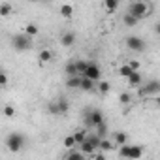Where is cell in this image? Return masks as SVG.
Wrapping results in <instances>:
<instances>
[{
  "label": "cell",
  "mask_w": 160,
  "mask_h": 160,
  "mask_svg": "<svg viewBox=\"0 0 160 160\" xmlns=\"http://www.w3.org/2000/svg\"><path fill=\"white\" fill-rule=\"evenodd\" d=\"M51 58H53V51H51V49H42V51H40V55H38L40 64H45V62H49Z\"/></svg>",
  "instance_id": "cell-18"
},
{
  "label": "cell",
  "mask_w": 160,
  "mask_h": 160,
  "mask_svg": "<svg viewBox=\"0 0 160 160\" xmlns=\"http://www.w3.org/2000/svg\"><path fill=\"white\" fill-rule=\"evenodd\" d=\"M119 156L121 158H141L143 156V147L141 145H121L119 147Z\"/></svg>",
  "instance_id": "cell-6"
},
{
  "label": "cell",
  "mask_w": 160,
  "mask_h": 160,
  "mask_svg": "<svg viewBox=\"0 0 160 160\" xmlns=\"http://www.w3.org/2000/svg\"><path fill=\"white\" fill-rule=\"evenodd\" d=\"M64 72H66L68 77H70V75H79V72H77V68H75V62H68V64L64 66Z\"/></svg>",
  "instance_id": "cell-27"
},
{
  "label": "cell",
  "mask_w": 160,
  "mask_h": 160,
  "mask_svg": "<svg viewBox=\"0 0 160 160\" xmlns=\"http://www.w3.org/2000/svg\"><path fill=\"white\" fill-rule=\"evenodd\" d=\"M25 32H27L28 36H32V38H34V36H36V34H38L40 30H38V27H36L34 23H28V25L25 27Z\"/></svg>",
  "instance_id": "cell-31"
},
{
  "label": "cell",
  "mask_w": 160,
  "mask_h": 160,
  "mask_svg": "<svg viewBox=\"0 0 160 160\" xmlns=\"http://www.w3.org/2000/svg\"><path fill=\"white\" fill-rule=\"evenodd\" d=\"M81 79H83V75H70L66 79V87L68 89H81Z\"/></svg>",
  "instance_id": "cell-13"
},
{
  "label": "cell",
  "mask_w": 160,
  "mask_h": 160,
  "mask_svg": "<svg viewBox=\"0 0 160 160\" xmlns=\"http://www.w3.org/2000/svg\"><path fill=\"white\" fill-rule=\"evenodd\" d=\"M111 139H113V141L117 143V147H121V145H124V143H128V136H126L124 132H115Z\"/></svg>",
  "instance_id": "cell-19"
},
{
  "label": "cell",
  "mask_w": 160,
  "mask_h": 160,
  "mask_svg": "<svg viewBox=\"0 0 160 160\" xmlns=\"http://www.w3.org/2000/svg\"><path fill=\"white\" fill-rule=\"evenodd\" d=\"M12 47L15 51H30L32 49V36H28L27 32L25 34H15L12 38Z\"/></svg>",
  "instance_id": "cell-3"
},
{
  "label": "cell",
  "mask_w": 160,
  "mask_h": 160,
  "mask_svg": "<svg viewBox=\"0 0 160 160\" xmlns=\"http://www.w3.org/2000/svg\"><path fill=\"white\" fill-rule=\"evenodd\" d=\"M96 83H98V81H94V79H91V77L83 75V79H81V91L91 92L92 89H96Z\"/></svg>",
  "instance_id": "cell-14"
},
{
  "label": "cell",
  "mask_w": 160,
  "mask_h": 160,
  "mask_svg": "<svg viewBox=\"0 0 160 160\" xmlns=\"http://www.w3.org/2000/svg\"><path fill=\"white\" fill-rule=\"evenodd\" d=\"M73 43H75V34H73V32H62V34H60V45L72 47Z\"/></svg>",
  "instance_id": "cell-12"
},
{
  "label": "cell",
  "mask_w": 160,
  "mask_h": 160,
  "mask_svg": "<svg viewBox=\"0 0 160 160\" xmlns=\"http://www.w3.org/2000/svg\"><path fill=\"white\" fill-rule=\"evenodd\" d=\"M4 117H8V119H13L15 117V108L13 106H4Z\"/></svg>",
  "instance_id": "cell-32"
},
{
  "label": "cell",
  "mask_w": 160,
  "mask_h": 160,
  "mask_svg": "<svg viewBox=\"0 0 160 160\" xmlns=\"http://www.w3.org/2000/svg\"><path fill=\"white\" fill-rule=\"evenodd\" d=\"M119 4H121V0H104V8L108 13H115L119 10Z\"/></svg>",
  "instance_id": "cell-16"
},
{
  "label": "cell",
  "mask_w": 160,
  "mask_h": 160,
  "mask_svg": "<svg viewBox=\"0 0 160 160\" xmlns=\"http://www.w3.org/2000/svg\"><path fill=\"white\" fill-rule=\"evenodd\" d=\"M154 102H156V104L160 106V94H158V96H154Z\"/></svg>",
  "instance_id": "cell-37"
},
{
  "label": "cell",
  "mask_w": 160,
  "mask_h": 160,
  "mask_svg": "<svg viewBox=\"0 0 160 160\" xmlns=\"http://www.w3.org/2000/svg\"><path fill=\"white\" fill-rule=\"evenodd\" d=\"M83 75H87V77L94 79V81H100V77H102V70H100V66H98V64L91 62V64H89V68H87V72H85Z\"/></svg>",
  "instance_id": "cell-10"
},
{
  "label": "cell",
  "mask_w": 160,
  "mask_h": 160,
  "mask_svg": "<svg viewBox=\"0 0 160 160\" xmlns=\"http://www.w3.org/2000/svg\"><path fill=\"white\" fill-rule=\"evenodd\" d=\"M154 32H156V34H158V36H160V21H158V23H156V25H154Z\"/></svg>",
  "instance_id": "cell-36"
},
{
  "label": "cell",
  "mask_w": 160,
  "mask_h": 160,
  "mask_svg": "<svg viewBox=\"0 0 160 160\" xmlns=\"http://www.w3.org/2000/svg\"><path fill=\"white\" fill-rule=\"evenodd\" d=\"M119 102H121V104H130V102H132V94H130V92H122V94L119 96Z\"/></svg>",
  "instance_id": "cell-33"
},
{
  "label": "cell",
  "mask_w": 160,
  "mask_h": 160,
  "mask_svg": "<svg viewBox=\"0 0 160 160\" xmlns=\"http://www.w3.org/2000/svg\"><path fill=\"white\" fill-rule=\"evenodd\" d=\"M132 72H136V70H134V68H132L128 62H126V64H122V66L119 68V75H121V77H124V79H128Z\"/></svg>",
  "instance_id": "cell-23"
},
{
  "label": "cell",
  "mask_w": 160,
  "mask_h": 160,
  "mask_svg": "<svg viewBox=\"0 0 160 160\" xmlns=\"http://www.w3.org/2000/svg\"><path fill=\"white\" fill-rule=\"evenodd\" d=\"M100 141H102V138H100V136L94 132V134H89V136H87V139H85L81 145H77V147L81 149V151H83L87 156H91V154H92L96 149H100Z\"/></svg>",
  "instance_id": "cell-2"
},
{
  "label": "cell",
  "mask_w": 160,
  "mask_h": 160,
  "mask_svg": "<svg viewBox=\"0 0 160 160\" xmlns=\"http://www.w3.org/2000/svg\"><path fill=\"white\" fill-rule=\"evenodd\" d=\"M141 81H143V77H141L139 70L132 72V73H130V77L126 79V83H128V87H130V89H139V87H141Z\"/></svg>",
  "instance_id": "cell-9"
},
{
  "label": "cell",
  "mask_w": 160,
  "mask_h": 160,
  "mask_svg": "<svg viewBox=\"0 0 160 160\" xmlns=\"http://www.w3.org/2000/svg\"><path fill=\"white\" fill-rule=\"evenodd\" d=\"M126 47L134 53H143L145 51V40L139 36H128L126 38Z\"/></svg>",
  "instance_id": "cell-8"
},
{
  "label": "cell",
  "mask_w": 160,
  "mask_h": 160,
  "mask_svg": "<svg viewBox=\"0 0 160 160\" xmlns=\"http://www.w3.org/2000/svg\"><path fill=\"white\" fill-rule=\"evenodd\" d=\"M47 111L51 115H60V108H58V100H51L47 104Z\"/></svg>",
  "instance_id": "cell-25"
},
{
  "label": "cell",
  "mask_w": 160,
  "mask_h": 160,
  "mask_svg": "<svg viewBox=\"0 0 160 160\" xmlns=\"http://www.w3.org/2000/svg\"><path fill=\"white\" fill-rule=\"evenodd\" d=\"M128 13L136 15V17L141 21V19H145V17H149V15L152 13V8H151L147 2H143V0H136V2H132V4L128 6Z\"/></svg>",
  "instance_id": "cell-1"
},
{
  "label": "cell",
  "mask_w": 160,
  "mask_h": 160,
  "mask_svg": "<svg viewBox=\"0 0 160 160\" xmlns=\"http://www.w3.org/2000/svg\"><path fill=\"white\" fill-rule=\"evenodd\" d=\"M122 23H124L128 28H132V27H136V25L139 23V19H138L136 15H132V13H128V12H126V13H124V17H122Z\"/></svg>",
  "instance_id": "cell-17"
},
{
  "label": "cell",
  "mask_w": 160,
  "mask_h": 160,
  "mask_svg": "<svg viewBox=\"0 0 160 160\" xmlns=\"http://www.w3.org/2000/svg\"><path fill=\"white\" fill-rule=\"evenodd\" d=\"M73 136H75V141H77V145H81V143L87 139V136H89V128H85V126H83L81 130H77Z\"/></svg>",
  "instance_id": "cell-21"
},
{
  "label": "cell",
  "mask_w": 160,
  "mask_h": 160,
  "mask_svg": "<svg viewBox=\"0 0 160 160\" xmlns=\"http://www.w3.org/2000/svg\"><path fill=\"white\" fill-rule=\"evenodd\" d=\"M128 64H130V66H132L134 70H139V68H141V64H139V60H130Z\"/></svg>",
  "instance_id": "cell-35"
},
{
  "label": "cell",
  "mask_w": 160,
  "mask_h": 160,
  "mask_svg": "<svg viewBox=\"0 0 160 160\" xmlns=\"http://www.w3.org/2000/svg\"><path fill=\"white\" fill-rule=\"evenodd\" d=\"M115 147H117V143H115L113 139L102 138V141H100V149H102V151H113Z\"/></svg>",
  "instance_id": "cell-22"
},
{
  "label": "cell",
  "mask_w": 160,
  "mask_h": 160,
  "mask_svg": "<svg viewBox=\"0 0 160 160\" xmlns=\"http://www.w3.org/2000/svg\"><path fill=\"white\" fill-rule=\"evenodd\" d=\"M100 122H104V113H102L100 109H92V111H89V113L85 115V119H83V126L89 128V130H94Z\"/></svg>",
  "instance_id": "cell-5"
},
{
  "label": "cell",
  "mask_w": 160,
  "mask_h": 160,
  "mask_svg": "<svg viewBox=\"0 0 160 160\" xmlns=\"http://www.w3.org/2000/svg\"><path fill=\"white\" fill-rule=\"evenodd\" d=\"M0 85H2V87H8V75H6V72L0 73Z\"/></svg>",
  "instance_id": "cell-34"
},
{
  "label": "cell",
  "mask_w": 160,
  "mask_h": 160,
  "mask_svg": "<svg viewBox=\"0 0 160 160\" xmlns=\"http://www.w3.org/2000/svg\"><path fill=\"white\" fill-rule=\"evenodd\" d=\"M85 156H87V154H85L81 149H79V147H77V149H75V147H72V149L64 154V158H70V160H83Z\"/></svg>",
  "instance_id": "cell-11"
},
{
  "label": "cell",
  "mask_w": 160,
  "mask_h": 160,
  "mask_svg": "<svg viewBox=\"0 0 160 160\" xmlns=\"http://www.w3.org/2000/svg\"><path fill=\"white\" fill-rule=\"evenodd\" d=\"M94 130H96V134H98L100 138H106V136H108V122H106V121H104V122H100Z\"/></svg>",
  "instance_id": "cell-30"
},
{
  "label": "cell",
  "mask_w": 160,
  "mask_h": 160,
  "mask_svg": "<svg viewBox=\"0 0 160 160\" xmlns=\"http://www.w3.org/2000/svg\"><path fill=\"white\" fill-rule=\"evenodd\" d=\"M12 12H13V8H12L10 2H2V4H0V17H8Z\"/></svg>",
  "instance_id": "cell-24"
},
{
  "label": "cell",
  "mask_w": 160,
  "mask_h": 160,
  "mask_svg": "<svg viewBox=\"0 0 160 160\" xmlns=\"http://www.w3.org/2000/svg\"><path fill=\"white\" fill-rule=\"evenodd\" d=\"M158 92H160V81L158 79H151L147 85L139 87V94L141 96H158Z\"/></svg>",
  "instance_id": "cell-7"
},
{
  "label": "cell",
  "mask_w": 160,
  "mask_h": 160,
  "mask_svg": "<svg viewBox=\"0 0 160 160\" xmlns=\"http://www.w3.org/2000/svg\"><path fill=\"white\" fill-rule=\"evenodd\" d=\"M58 12H60V17H64V19H72L73 13H75V8H73L72 4H62Z\"/></svg>",
  "instance_id": "cell-15"
},
{
  "label": "cell",
  "mask_w": 160,
  "mask_h": 160,
  "mask_svg": "<svg viewBox=\"0 0 160 160\" xmlns=\"http://www.w3.org/2000/svg\"><path fill=\"white\" fill-rule=\"evenodd\" d=\"M4 143H6V149H8V151L19 152V151L23 149V145H25V136L19 134V132H12V134H8V138H6Z\"/></svg>",
  "instance_id": "cell-4"
},
{
  "label": "cell",
  "mask_w": 160,
  "mask_h": 160,
  "mask_svg": "<svg viewBox=\"0 0 160 160\" xmlns=\"http://www.w3.org/2000/svg\"><path fill=\"white\" fill-rule=\"evenodd\" d=\"M75 62V68H77V72H79V75H83L85 72H87V68H89V60H83V58H77V60H73Z\"/></svg>",
  "instance_id": "cell-20"
},
{
  "label": "cell",
  "mask_w": 160,
  "mask_h": 160,
  "mask_svg": "<svg viewBox=\"0 0 160 160\" xmlns=\"http://www.w3.org/2000/svg\"><path fill=\"white\" fill-rule=\"evenodd\" d=\"M96 89H98L100 94H108L109 89H111V85H109L108 81H98V83H96Z\"/></svg>",
  "instance_id": "cell-28"
},
{
  "label": "cell",
  "mask_w": 160,
  "mask_h": 160,
  "mask_svg": "<svg viewBox=\"0 0 160 160\" xmlns=\"http://www.w3.org/2000/svg\"><path fill=\"white\" fill-rule=\"evenodd\" d=\"M28 2H38V0H28Z\"/></svg>",
  "instance_id": "cell-38"
},
{
  "label": "cell",
  "mask_w": 160,
  "mask_h": 160,
  "mask_svg": "<svg viewBox=\"0 0 160 160\" xmlns=\"http://www.w3.org/2000/svg\"><path fill=\"white\" fill-rule=\"evenodd\" d=\"M58 100V108H60V115H66L70 111V102L66 98H57Z\"/></svg>",
  "instance_id": "cell-26"
},
{
  "label": "cell",
  "mask_w": 160,
  "mask_h": 160,
  "mask_svg": "<svg viewBox=\"0 0 160 160\" xmlns=\"http://www.w3.org/2000/svg\"><path fill=\"white\" fill-rule=\"evenodd\" d=\"M62 145L66 147V149H72V147H77V141H75V136L72 134V136H66L64 138V141H62Z\"/></svg>",
  "instance_id": "cell-29"
}]
</instances>
